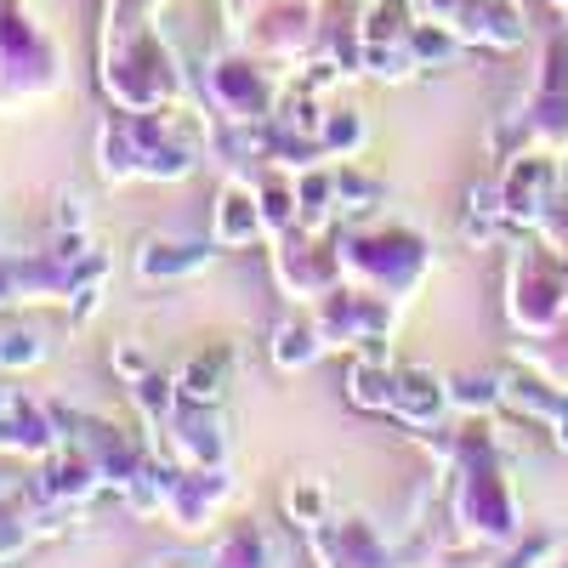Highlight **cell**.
Instances as JSON below:
<instances>
[{
	"instance_id": "obj_13",
	"label": "cell",
	"mask_w": 568,
	"mask_h": 568,
	"mask_svg": "<svg viewBox=\"0 0 568 568\" xmlns=\"http://www.w3.org/2000/svg\"><path fill=\"white\" fill-rule=\"evenodd\" d=\"M382 200H387V187L375 176H364L353 165H336V211H375Z\"/></svg>"
},
{
	"instance_id": "obj_1",
	"label": "cell",
	"mask_w": 568,
	"mask_h": 568,
	"mask_svg": "<svg viewBox=\"0 0 568 568\" xmlns=\"http://www.w3.org/2000/svg\"><path fill=\"white\" fill-rule=\"evenodd\" d=\"M194 171V149L171 142L160 114H120L103 125V176L114 182H176Z\"/></svg>"
},
{
	"instance_id": "obj_17",
	"label": "cell",
	"mask_w": 568,
	"mask_h": 568,
	"mask_svg": "<svg viewBox=\"0 0 568 568\" xmlns=\"http://www.w3.org/2000/svg\"><path fill=\"white\" fill-rule=\"evenodd\" d=\"M449 398H455L460 409H495V404H506L500 382H471V375H466V382H455V387H449Z\"/></svg>"
},
{
	"instance_id": "obj_6",
	"label": "cell",
	"mask_w": 568,
	"mask_h": 568,
	"mask_svg": "<svg viewBox=\"0 0 568 568\" xmlns=\"http://www.w3.org/2000/svg\"><path fill=\"white\" fill-rule=\"evenodd\" d=\"M165 426H171L176 466H227V438H222V420L211 404H182Z\"/></svg>"
},
{
	"instance_id": "obj_2",
	"label": "cell",
	"mask_w": 568,
	"mask_h": 568,
	"mask_svg": "<svg viewBox=\"0 0 568 568\" xmlns=\"http://www.w3.org/2000/svg\"><path fill=\"white\" fill-rule=\"evenodd\" d=\"M336 256H342V273L358 284V291H375V296H409L420 273H426V240H415L409 227H375V233H347L336 240Z\"/></svg>"
},
{
	"instance_id": "obj_8",
	"label": "cell",
	"mask_w": 568,
	"mask_h": 568,
	"mask_svg": "<svg viewBox=\"0 0 568 568\" xmlns=\"http://www.w3.org/2000/svg\"><path fill=\"white\" fill-rule=\"evenodd\" d=\"M393 387H398V369L382 358V353H364V358H353V369H347V404L353 409H393Z\"/></svg>"
},
{
	"instance_id": "obj_14",
	"label": "cell",
	"mask_w": 568,
	"mask_h": 568,
	"mask_svg": "<svg viewBox=\"0 0 568 568\" xmlns=\"http://www.w3.org/2000/svg\"><path fill=\"white\" fill-rule=\"evenodd\" d=\"M318 142H324V160H347L358 142H364V125H358V114L353 109H342V114H324L318 120Z\"/></svg>"
},
{
	"instance_id": "obj_12",
	"label": "cell",
	"mask_w": 568,
	"mask_h": 568,
	"mask_svg": "<svg viewBox=\"0 0 568 568\" xmlns=\"http://www.w3.org/2000/svg\"><path fill=\"white\" fill-rule=\"evenodd\" d=\"M205 568H267V540L245 524V529H233V535L216 540V551H211Z\"/></svg>"
},
{
	"instance_id": "obj_11",
	"label": "cell",
	"mask_w": 568,
	"mask_h": 568,
	"mask_svg": "<svg viewBox=\"0 0 568 568\" xmlns=\"http://www.w3.org/2000/svg\"><path fill=\"white\" fill-rule=\"evenodd\" d=\"M324 347H329V342H324L318 318H284V324L273 329V364H278V369H307Z\"/></svg>"
},
{
	"instance_id": "obj_3",
	"label": "cell",
	"mask_w": 568,
	"mask_h": 568,
	"mask_svg": "<svg viewBox=\"0 0 568 568\" xmlns=\"http://www.w3.org/2000/svg\"><path fill=\"white\" fill-rule=\"evenodd\" d=\"M455 524L466 540H506L511 535V495L489 438H466L455 466Z\"/></svg>"
},
{
	"instance_id": "obj_9",
	"label": "cell",
	"mask_w": 568,
	"mask_h": 568,
	"mask_svg": "<svg viewBox=\"0 0 568 568\" xmlns=\"http://www.w3.org/2000/svg\"><path fill=\"white\" fill-rule=\"evenodd\" d=\"M211 245H176V240H149L136 251V273L142 278H187V273H200L211 267Z\"/></svg>"
},
{
	"instance_id": "obj_18",
	"label": "cell",
	"mask_w": 568,
	"mask_h": 568,
	"mask_svg": "<svg viewBox=\"0 0 568 568\" xmlns=\"http://www.w3.org/2000/svg\"><path fill=\"white\" fill-rule=\"evenodd\" d=\"M149 568H187V562H149Z\"/></svg>"
},
{
	"instance_id": "obj_4",
	"label": "cell",
	"mask_w": 568,
	"mask_h": 568,
	"mask_svg": "<svg viewBox=\"0 0 568 568\" xmlns=\"http://www.w3.org/2000/svg\"><path fill=\"white\" fill-rule=\"evenodd\" d=\"M313 535V551L324 557V568H398V557L375 540L358 517H324Z\"/></svg>"
},
{
	"instance_id": "obj_7",
	"label": "cell",
	"mask_w": 568,
	"mask_h": 568,
	"mask_svg": "<svg viewBox=\"0 0 568 568\" xmlns=\"http://www.w3.org/2000/svg\"><path fill=\"white\" fill-rule=\"evenodd\" d=\"M449 404H455V398H449V387L438 382L433 369H398V387H393V409H387V415H398L404 426L426 433V426L444 420Z\"/></svg>"
},
{
	"instance_id": "obj_5",
	"label": "cell",
	"mask_w": 568,
	"mask_h": 568,
	"mask_svg": "<svg viewBox=\"0 0 568 568\" xmlns=\"http://www.w3.org/2000/svg\"><path fill=\"white\" fill-rule=\"evenodd\" d=\"M267 233V211H262V194L251 176H233L222 194H216V211H211V245H251Z\"/></svg>"
},
{
	"instance_id": "obj_15",
	"label": "cell",
	"mask_w": 568,
	"mask_h": 568,
	"mask_svg": "<svg viewBox=\"0 0 568 568\" xmlns=\"http://www.w3.org/2000/svg\"><path fill=\"white\" fill-rule=\"evenodd\" d=\"M284 506H291V517H296L302 529H318L324 517H329V489L313 484V478H296L291 489H284Z\"/></svg>"
},
{
	"instance_id": "obj_16",
	"label": "cell",
	"mask_w": 568,
	"mask_h": 568,
	"mask_svg": "<svg viewBox=\"0 0 568 568\" xmlns=\"http://www.w3.org/2000/svg\"><path fill=\"white\" fill-rule=\"evenodd\" d=\"M40 358H45L40 336H29V329H0V369H29Z\"/></svg>"
},
{
	"instance_id": "obj_10",
	"label": "cell",
	"mask_w": 568,
	"mask_h": 568,
	"mask_svg": "<svg viewBox=\"0 0 568 568\" xmlns=\"http://www.w3.org/2000/svg\"><path fill=\"white\" fill-rule=\"evenodd\" d=\"M227 369H233V358L216 347V353H200V358H187L182 369H176V393H182V404H211L216 409V398L227 393Z\"/></svg>"
}]
</instances>
